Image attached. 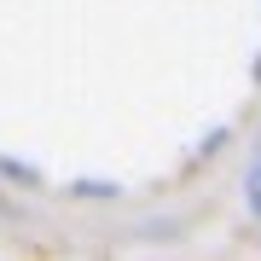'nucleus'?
I'll list each match as a JSON object with an SVG mask.
<instances>
[{"mask_svg": "<svg viewBox=\"0 0 261 261\" xmlns=\"http://www.w3.org/2000/svg\"><path fill=\"white\" fill-rule=\"evenodd\" d=\"M140 238H180V221H145Z\"/></svg>", "mask_w": 261, "mask_h": 261, "instance_id": "obj_4", "label": "nucleus"}, {"mask_svg": "<svg viewBox=\"0 0 261 261\" xmlns=\"http://www.w3.org/2000/svg\"><path fill=\"white\" fill-rule=\"evenodd\" d=\"M70 192H75V197H87V203H111V197H116L111 180H75Z\"/></svg>", "mask_w": 261, "mask_h": 261, "instance_id": "obj_3", "label": "nucleus"}, {"mask_svg": "<svg viewBox=\"0 0 261 261\" xmlns=\"http://www.w3.org/2000/svg\"><path fill=\"white\" fill-rule=\"evenodd\" d=\"M0 174L18 180V186H41V168H35V163H23V157H0Z\"/></svg>", "mask_w": 261, "mask_h": 261, "instance_id": "obj_1", "label": "nucleus"}, {"mask_svg": "<svg viewBox=\"0 0 261 261\" xmlns=\"http://www.w3.org/2000/svg\"><path fill=\"white\" fill-rule=\"evenodd\" d=\"M244 203L261 215V145H255V157H250V174H244Z\"/></svg>", "mask_w": 261, "mask_h": 261, "instance_id": "obj_2", "label": "nucleus"}, {"mask_svg": "<svg viewBox=\"0 0 261 261\" xmlns=\"http://www.w3.org/2000/svg\"><path fill=\"white\" fill-rule=\"evenodd\" d=\"M226 145V128H215V134H203V145H197V157H209V151H221Z\"/></svg>", "mask_w": 261, "mask_h": 261, "instance_id": "obj_5", "label": "nucleus"}]
</instances>
